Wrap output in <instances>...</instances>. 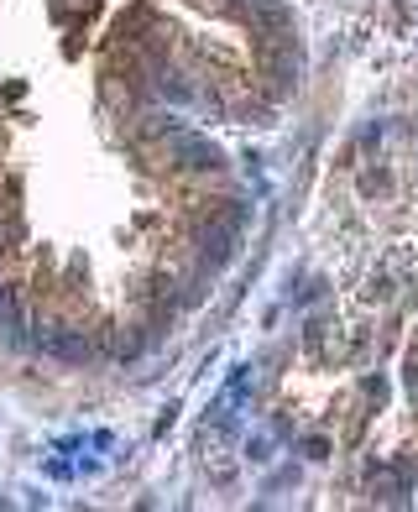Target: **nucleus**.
<instances>
[{"label":"nucleus","instance_id":"f257e3e1","mask_svg":"<svg viewBox=\"0 0 418 512\" xmlns=\"http://www.w3.org/2000/svg\"><path fill=\"white\" fill-rule=\"evenodd\" d=\"M48 351L63 356V361H84V356H89V340H79V335L63 330V335H48Z\"/></svg>","mask_w":418,"mask_h":512}]
</instances>
